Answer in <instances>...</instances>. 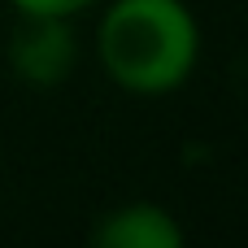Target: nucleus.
<instances>
[{
    "instance_id": "nucleus-4",
    "label": "nucleus",
    "mask_w": 248,
    "mask_h": 248,
    "mask_svg": "<svg viewBox=\"0 0 248 248\" xmlns=\"http://www.w3.org/2000/svg\"><path fill=\"white\" fill-rule=\"evenodd\" d=\"M4 4L13 9V17H65V22H78L100 0H4Z\"/></svg>"
},
{
    "instance_id": "nucleus-3",
    "label": "nucleus",
    "mask_w": 248,
    "mask_h": 248,
    "mask_svg": "<svg viewBox=\"0 0 248 248\" xmlns=\"http://www.w3.org/2000/svg\"><path fill=\"white\" fill-rule=\"evenodd\" d=\"M183 240H187L183 222L161 201L113 205L92 227V244L96 248H179Z\"/></svg>"
},
{
    "instance_id": "nucleus-2",
    "label": "nucleus",
    "mask_w": 248,
    "mask_h": 248,
    "mask_svg": "<svg viewBox=\"0 0 248 248\" xmlns=\"http://www.w3.org/2000/svg\"><path fill=\"white\" fill-rule=\"evenodd\" d=\"M4 57H9V74L17 83L52 92V87L70 83V74L78 70L83 39H78V26L65 17H17Z\"/></svg>"
},
{
    "instance_id": "nucleus-1",
    "label": "nucleus",
    "mask_w": 248,
    "mask_h": 248,
    "mask_svg": "<svg viewBox=\"0 0 248 248\" xmlns=\"http://www.w3.org/2000/svg\"><path fill=\"white\" fill-rule=\"evenodd\" d=\"M92 57L100 74L140 100L174 96L205 57V31L187 0H100Z\"/></svg>"
}]
</instances>
